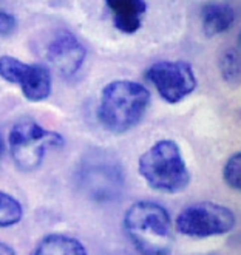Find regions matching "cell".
I'll return each mask as SVG.
<instances>
[{
	"mask_svg": "<svg viewBox=\"0 0 241 255\" xmlns=\"http://www.w3.org/2000/svg\"><path fill=\"white\" fill-rule=\"evenodd\" d=\"M124 229L142 255H167L173 246V223L162 206L153 201L131 204L124 215Z\"/></svg>",
	"mask_w": 241,
	"mask_h": 255,
	"instance_id": "6da1fadb",
	"label": "cell"
},
{
	"mask_svg": "<svg viewBox=\"0 0 241 255\" xmlns=\"http://www.w3.org/2000/svg\"><path fill=\"white\" fill-rule=\"evenodd\" d=\"M150 104V92L133 81H113L105 85L101 99L98 118L104 128L112 133H125L138 126Z\"/></svg>",
	"mask_w": 241,
	"mask_h": 255,
	"instance_id": "7a4b0ae2",
	"label": "cell"
},
{
	"mask_svg": "<svg viewBox=\"0 0 241 255\" xmlns=\"http://www.w3.org/2000/svg\"><path fill=\"white\" fill-rule=\"evenodd\" d=\"M138 169L145 183L164 193H178L190 183L187 164L179 145L172 139H161L139 156Z\"/></svg>",
	"mask_w": 241,
	"mask_h": 255,
	"instance_id": "3957f363",
	"label": "cell"
},
{
	"mask_svg": "<svg viewBox=\"0 0 241 255\" xmlns=\"http://www.w3.org/2000/svg\"><path fill=\"white\" fill-rule=\"evenodd\" d=\"M64 145L57 131L48 130L34 121H19L8 134V147L14 164L23 172L37 170L48 150Z\"/></svg>",
	"mask_w": 241,
	"mask_h": 255,
	"instance_id": "277c9868",
	"label": "cell"
},
{
	"mask_svg": "<svg viewBox=\"0 0 241 255\" xmlns=\"http://www.w3.org/2000/svg\"><path fill=\"white\" fill-rule=\"evenodd\" d=\"M235 223L237 217L229 207L212 201H203L183 209L176 217L175 228L183 235L206 238L231 232Z\"/></svg>",
	"mask_w": 241,
	"mask_h": 255,
	"instance_id": "5b68a950",
	"label": "cell"
},
{
	"mask_svg": "<svg viewBox=\"0 0 241 255\" xmlns=\"http://www.w3.org/2000/svg\"><path fill=\"white\" fill-rule=\"evenodd\" d=\"M79 183L88 197L96 201H113L122 192L125 176L122 167L110 155L99 152L82 161Z\"/></svg>",
	"mask_w": 241,
	"mask_h": 255,
	"instance_id": "8992f818",
	"label": "cell"
},
{
	"mask_svg": "<svg viewBox=\"0 0 241 255\" xmlns=\"http://www.w3.org/2000/svg\"><path fill=\"white\" fill-rule=\"evenodd\" d=\"M161 98L169 104H178L197 88V76L189 62L161 61L145 73Z\"/></svg>",
	"mask_w": 241,
	"mask_h": 255,
	"instance_id": "52a82bcc",
	"label": "cell"
},
{
	"mask_svg": "<svg viewBox=\"0 0 241 255\" xmlns=\"http://www.w3.org/2000/svg\"><path fill=\"white\" fill-rule=\"evenodd\" d=\"M0 78L17 85L31 102L45 101L53 90L51 73L39 64H25L12 56L0 57Z\"/></svg>",
	"mask_w": 241,
	"mask_h": 255,
	"instance_id": "ba28073f",
	"label": "cell"
},
{
	"mask_svg": "<svg viewBox=\"0 0 241 255\" xmlns=\"http://www.w3.org/2000/svg\"><path fill=\"white\" fill-rule=\"evenodd\" d=\"M87 50L70 31H59L47 47V59L59 74L70 78L84 65Z\"/></svg>",
	"mask_w": 241,
	"mask_h": 255,
	"instance_id": "9c48e42d",
	"label": "cell"
},
{
	"mask_svg": "<svg viewBox=\"0 0 241 255\" xmlns=\"http://www.w3.org/2000/svg\"><path fill=\"white\" fill-rule=\"evenodd\" d=\"M113 23L124 34H134L141 28L147 11L145 0H105Z\"/></svg>",
	"mask_w": 241,
	"mask_h": 255,
	"instance_id": "30bf717a",
	"label": "cell"
},
{
	"mask_svg": "<svg viewBox=\"0 0 241 255\" xmlns=\"http://www.w3.org/2000/svg\"><path fill=\"white\" fill-rule=\"evenodd\" d=\"M235 11L231 5L212 2L201 9V25L207 37H214L226 33L235 23Z\"/></svg>",
	"mask_w": 241,
	"mask_h": 255,
	"instance_id": "8fae6325",
	"label": "cell"
},
{
	"mask_svg": "<svg viewBox=\"0 0 241 255\" xmlns=\"http://www.w3.org/2000/svg\"><path fill=\"white\" fill-rule=\"evenodd\" d=\"M33 255H88V252L79 240L62 234H51L37 245Z\"/></svg>",
	"mask_w": 241,
	"mask_h": 255,
	"instance_id": "7c38bea8",
	"label": "cell"
},
{
	"mask_svg": "<svg viewBox=\"0 0 241 255\" xmlns=\"http://www.w3.org/2000/svg\"><path fill=\"white\" fill-rule=\"evenodd\" d=\"M23 207L12 195L0 190V228H11L20 223Z\"/></svg>",
	"mask_w": 241,
	"mask_h": 255,
	"instance_id": "4fadbf2b",
	"label": "cell"
},
{
	"mask_svg": "<svg viewBox=\"0 0 241 255\" xmlns=\"http://www.w3.org/2000/svg\"><path fill=\"white\" fill-rule=\"evenodd\" d=\"M220 70L226 82L237 84L240 81V51L235 48L226 51L220 59Z\"/></svg>",
	"mask_w": 241,
	"mask_h": 255,
	"instance_id": "5bb4252c",
	"label": "cell"
},
{
	"mask_svg": "<svg viewBox=\"0 0 241 255\" xmlns=\"http://www.w3.org/2000/svg\"><path fill=\"white\" fill-rule=\"evenodd\" d=\"M223 178L226 184L234 190L241 189V153L237 152L234 153L228 161L223 169Z\"/></svg>",
	"mask_w": 241,
	"mask_h": 255,
	"instance_id": "9a60e30c",
	"label": "cell"
},
{
	"mask_svg": "<svg viewBox=\"0 0 241 255\" xmlns=\"http://www.w3.org/2000/svg\"><path fill=\"white\" fill-rule=\"evenodd\" d=\"M17 20L12 12L8 11V8L0 0V36H9L16 31Z\"/></svg>",
	"mask_w": 241,
	"mask_h": 255,
	"instance_id": "2e32d148",
	"label": "cell"
},
{
	"mask_svg": "<svg viewBox=\"0 0 241 255\" xmlns=\"http://www.w3.org/2000/svg\"><path fill=\"white\" fill-rule=\"evenodd\" d=\"M0 255H16V252H14L11 246L0 242Z\"/></svg>",
	"mask_w": 241,
	"mask_h": 255,
	"instance_id": "e0dca14e",
	"label": "cell"
},
{
	"mask_svg": "<svg viewBox=\"0 0 241 255\" xmlns=\"http://www.w3.org/2000/svg\"><path fill=\"white\" fill-rule=\"evenodd\" d=\"M5 148H6V145H5V141H3V138H2V134H0V158L3 156V153H5Z\"/></svg>",
	"mask_w": 241,
	"mask_h": 255,
	"instance_id": "ac0fdd59",
	"label": "cell"
}]
</instances>
